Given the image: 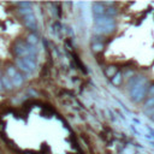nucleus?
Listing matches in <instances>:
<instances>
[{"mask_svg":"<svg viewBox=\"0 0 154 154\" xmlns=\"http://www.w3.org/2000/svg\"><path fill=\"white\" fill-rule=\"evenodd\" d=\"M105 72H106V76H107V77L112 78V77L117 74V69H116L114 66H110V68H107V69H106V71H105Z\"/></svg>","mask_w":154,"mask_h":154,"instance_id":"nucleus-12","label":"nucleus"},{"mask_svg":"<svg viewBox=\"0 0 154 154\" xmlns=\"http://www.w3.org/2000/svg\"><path fill=\"white\" fill-rule=\"evenodd\" d=\"M147 80L142 76H140L139 81L130 88V98L134 102H140L144 99L146 94H147Z\"/></svg>","mask_w":154,"mask_h":154,"instance_id":"nucleus-1","label":"nucleus"},{"mask_svg":"<svg viewBox=\"0 0 154 154\" xmlns=\"http://www.w3.org/2000/svg\"><path fill=\"white\" fill-rule=\"evenodd\" d=\"M102 48H104L102 43H94V45H93V49H94L95 52H100V51H102Z\"/></svg>","mask_w":154,"mask_h":154,"instance_id":"nucleus-15","label":"nucleus"},{"mask_svg":"<svg viewBox=\"0 0 154 154\" xmlns=\"http://www.w3.org/2000/svg\"><path fill=\"white\" fill-rule=\"evenodd\" d=\"M27 41H28V45H30V46H36L38 42H39V39H38V36L35 34H30L28 36Z\"/></svg>","mask_w":154,"mask_h":154,"instance_id":"nucleus-9","label":"nucleus"},{"mask_svg":"<svg viewBox=\"0 0 154 154\" xmlns=\"http://www.w3.org/2000/svg\"><path fill=\"white\" fill-rule=\"evenodd\" d=\"M17 72H18V71L16 70V68H13V66H9V68H7V76H9V77L13 78Z\"/></svg>","mask_w":154,"mask_h":154,"instance_id":"nucleus-14","label":"nucleus"},{"mask_svg":"<svg viewBox=\"0 0 154 154\" xmlns=\"http://www.w3.org/2000/svg\"><path fill=\"white\" fill-rule=\"evenodd\" d=\"M95 24L97 27H101V28H116L113 17H107V16H101L95 18Z\"/></svg>","mask_w":154,"mask_h":154,"instance_id":"nucleus-2","label":"nucleus"},{"mask_svg":"<svg viewBox=\"0 0 154 154\" xmlns=\"http://www.w3.org/2000/svg\"><path fill=\"white\" fill-rule=\"evenodd\" d=\"M24 22H25V25L32 29L33 32H35L36 28H38V23H36V18H35V15L34 13H29L27 16H24Z\"/></svg>","mask_w":154,"mask_h":154,"instance_id":"nucleus-3","label":"nucleus"},{"mask_svg":"<svg viewBox=\"0 0 154 154\" xmlns=\"http://www.w3.org/2000/svg\"><path fill=\"white\" fill-rule=\"evenodd\" d=\"M111 80H112V83H113L114 85H119V84L122 83V74H120V72H117Z\"/></svg>","mask_w":154,"mask_h":154,"instance_id":"nucleus-10","label":"nucleus"},{"mask_svg":"<svg viewBox=\"0 0 154 154\" xmlns=\"http://www.w3.org/2000/svg\"><path fill=\"white\" fill-rule=\"evenodd\" d=\"M72 57H74V60L76 61V64L78 65V68H80V69H81V70H82V71H83L84 74H87V70L84 69V65H83V63H82V61L80 60V58H78V55H76V54H74Z\"/></svg>","mask_w":154,"mask_h":154,"instance_id":"nucleus-11","label":"nucleus"},{"mask_svg":"<svg viewBox=\"0 0 154 154\" xmlns=\"http://www.w3.org/2000/svg\"><path fill=\"white\" fill-rule=\"evenodd\" d=\"M11 81H12V84H13L15 87H21V85L23 84L24 78H23V76H22L19 72H17L16 76H15L13 78H11Z\"/></svg>","mask_w":154,"mask_h":154,"instance_id":"nucleus-5","label":"nucleus"},{"mask_svg":"<svg viewBox=\"0 0 154 154\" xmlns=\"http://www.w3.org/2000/svg\"><path fill=\"white\" fill-rule=\"evenodd\" d=\"M105 7H104V4L101 3H97L93 5V12L95 15V18L98 17H101V16H105Z\"/></svg>","mask_w":154,"mask_h":154,"instance_id":"nucleus-4","label":"nucleus"},{"mask_svg":"<svg viewBox=\"0 0 154 154\" xmlns=\"http://www.w3.org/2000/svg\"><path fill=\"white\" fill-rule=\"evenodd\" d=\"M113 30H114V28H101V27H95L94 32H95L97 34L101 35V34H108V33L113 32Z\"/></svg>","mask_w":154,"mask_h":154,"instance_id":"nucleus-7","label":"nucleus"},{"mask_svg":"<svg viewBox=\"0 0 154 154\" xmlns=\"http://www.w3.org/2000/svg\"><path fill=\"white\" fill-rule=\"evenodd\" d=\"M1 83H3V87L6 88V89H12V88H13L12 81L10 80L9 76H3V77H1Z\"/></svg>","mask_w":154,"mask_h":154,"instance_id":"nucleus-6","label":"nucleus"},{"mask_svg":"<svg viewBox=\"0 0 154 154\" xmlns=\"http://www.w3.org/2000/svg\"><path fill=\"white\" fill-rule=\"evenodd\" d=\"M148 95H149V98L154 97V84L149 87V89H148Z\"/></svg>","mask_w":154,"mask_h":154,"instance_id":"nucleus-16","label":"nucleus"},{"mask_svg":"<svg viewBox=\"0 0 154 154\" xmlns=\"http://www.w3.org/2000/svg\"><path fill=\"white\" fill-rule=\"evenodd\" d=\"M17 66H18L23 72H27V74H30V72H32V71H30V70L28 69V66L24 64V61L22 60V58L17 59Z\"/></svg>","mask_w":154,"mask_h":154,"instance_id":"nucleus-8","label":"nucleus"},{"mask_svg":"<svg viewBox=\"0 0 154 154\" xmlns=\"http://www.w3.org/2000/svg\"><path fill=\"white\" fill-rule=\"evenodd\" d=\"M153 107H154V97L149 98V99L144 102V110H146V111H148V110H150V108H153Z\"/></svg>","mask_w":154,"mask_h":154,"instance_id":"nucleus-13","label":"nucleus"}]
</instances>
